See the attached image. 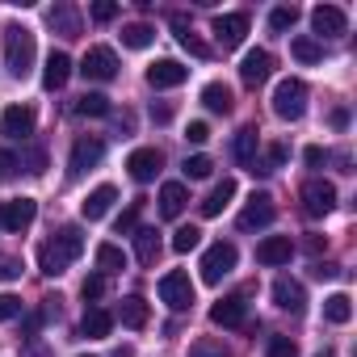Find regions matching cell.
Returning <instances> with one entry per match:
<instances>
[{
  "label": "cell",
  "instance_id": "cell-1",
  "mask_svg": "<svg viewBox=\"0 0 357 357\" xmlns=\"http://www.w3.org/2000/svg\"><path fill=\"white\" fill-rule=\"evenodd\" d=\"M80 252H84V231H80L76 223H68V227H59V231L38 248V269H43L47 278H59Z\"/></svg>",
  "mask_w": 357,
  "mask_h": 357
},
{
  "label": "cell",
  "instance_id": "cell-2",
  "mask_svg": "<svg viewBox=\"0 0 357 357\" xmlns=\"http://www.w3.org/2000/svg\"><path fill=\"white\" fill-rule=\"evenodd\" d=\"M34 59H38L34 34H30L26 26H9V30H5V68H9L17 80H26V76L34 72Z\"/></svg>",
  "mask_w": 357,
  "mask_h": 357
},
{
  "label": "cell",
  "instance_id": "cell-3",
  "mask_svg": "<svg viewBox=\"0 0 357 357\" xmlns=\"http://www.w3.org/2000/svg\"><path fill=\"white\" fill-rule=\"evenodd\" d=\"M273 114L286 118V122H298L307 114V84L298 76H286L278 89H273Z\"/></svg>",
  "mask_w": 357,
  "mask_h": 357
},
{
  "label": "cell",
  "instance_id": "cell-4",
  "mask_svg": "<svg viewBox=\"0 0 357 357\" xmlns=\"http://www.w3.org/2000/svg\"><path fill=\"white\" fill-rule=\"evenodd\" d=\"M236 261H240V252H236V244H231V240L211 244V248H206V257H202V282H206V286H219V282L236 269Z\"/></svg>",
  "mask_w": 357,
  "mask_h": 357
},
{
  "label": "cell",
  "instance_id": "cell-5",
  "mask_svg": "<svg viewBox=\"0 0 357 357\" xmlns=\"http://www.w3.org/2000/svg\"><path fill=\"white\" fill-rule=\"evenodd\" d=\"M101 155H105V139L101 135H80L72 143V155H68V176H72V181L84 176L93 164H101Z\"/></svg>",
  "mask_w": 357,
  "mask_h": 357
},
{
  "label": "cell",
  "instance_id": "cell-6",
  "mask_svg": "<svg viewBox=\"0 0 357 357\" xmlns=\"http://www.w3.org/2000/svg\"><path fill=\"white\" fill-rule=\"evenodd\" d=\"M160 303H168L172 311H190L194 307V282H190V273H181V269L164 273L160 278Z\"/></svg>",
  "mask_w": 357,
  "mask_h": 357
},
{
  "label": "cell",
  "instance_id": "cell-7",
  "mask_svg": "<svg viewBox=\"0 0 357 357\" xmlns=\"http://www.w3.org/2000/svg\"><path fill=\"white\" fill-rule=\"evenodd\" d=\"M298 198H303V211H307L311 219H324V215H332V206H336V185L324 181V176H315V181L303 185Z\"/></svg>",
  "mask_w": 357,
  "mask_h": 357
},
{
  "label": "cell",
  "instance_id": "cell-8",
  "mask_svg": "<svg viewBox=\"0 0 357 357\" xmlns=\"http://www.w3.org/2000/svg\"><path fill=\"white\" fill-rule=\"evenodd\" d=\"M273 219H278V206H273V198H269V194H252V198H248V206L240 211L236 227H240V231H261V227H269Z\"/></svg>",
  "mask_w": 357,
  "mask_h": 357
},
{
  "label": "cell",
  "instance_id": "cell-9",
  "mask_svg": "<svg viewBox=\"0 0 357 357\" xmlns=\"http://www.w3.org/2000/svg\"><path fill=\"white\" fill-rule=\"evenodd\" d=\"M80 76L84 80H114L118 76V55L109 47H89L80 59Z\"/></svg>",
  "mask_w": 357,
  "mask_h": 357
},
{
  "label": "cell",
  "instance_id": "cell-10",
  "mask_svg": "<svg viewBox=\"0 0 357 357\" xmlns=\"http://www.w3.org/2000/svg\"><path fill=\"white\" fill-rule=\"evenodd\" d=\"M38 215L34 198H13V202H0V231H26Z\"/></svg>",
  "mask_w": 357,
  "mask_h": 357
},
{
  "label": "cell",
  "instance_id": "cell-11",
  "mask_svg": "<svg viewBox=\"0 0 357 357\" xmlns=\"http://www.w3.org/2000/svg\"><path fill=\"white\" fill-rule=\"evenodd\" d=\"M126 168H130V176H135L139 185H147V181H155V176H160L164 155H160V147H135L126 155Z\"/></svg>",
  "mask_w": 357,
  "mask_h": 357
},
{
  "label": "cell",
  "instance_id": "cell-12",
  "mask_svg": "<svg viewBox=\"0 0 357 357\" xmlns=\"http://www.w3.org/2000/svg\"><path fill=\"white\" fill-rule=\"evenodd\" d=\"M311 30L324 34V38H340V34L349 30V17H344V9H336V5H315V9H311Z\"/></svg>",
  "mask_w": 357,
  "mask_h": 357
},
{
  "label": "cell",
  "instance_id": "cell-13",
  "mask_svg": "<svg viewBox=\"0 0 357 357\" xmlns=\"http://www.w3.org/2000/svg\"><path fill=\"white\" fill-rule=\"evenodd\" d=\"M244 34H248V13H223V17H215V38H219L223 51H236L244 43Z\"/></svg>",
  "mask_w": 357,
  "mask_h": 357
},
{
  "label": "cell",
  "instance_id": "cell-14",
  "mask_svg": "<svg viewBox=\"0 0 357 357\" xmlns=\"http://www.w3.org/2000/svg\"><path fill=\"white\" fill-rule=\"evenodd\" d=\"M185 80H190V68L176 63V59H155L147 68V84L151 89H176V84H185Z\"/></svg>",
  "mask_w": 357,
  "mask_h": 357
},
{
  "label": "cell",
  "instance_id": "cell-15",
  "mask_svg": "<svg viewBox=\"0 0 357 357\" xmlns=\"http://www.w3.org/2000/svg\"><path fill=\"white\" fill-rule=\"evenodd\" d=\"M273 303H278L282 311H290V315H303V311H307V290H303V282L278 278V282H273Z\"/></svg>",
  "mask_w": 357,
  "mask_h": 357
},
{
  "label": "cell",
  "instance_id": "cell-16",
  "mask_svg": "<svg viewBox=\"0 0 357 357\" xmlns=\"http://www.w3.org/2000/svg\"><path fill=\"white\" fill-rule=\"evenodd\" d=\"M269 72H273V55H269V51H248L244 63H240V80H244L248 89H261V84L269 80Z\"/></svg>",
  "mask_w": 357,
  "mask_h": 357
},
{
  "label": "cell",
  "instance_id": "cell-17",
  "mask_svg": "<svg viewBox=\"0 0 357 357\" xmlns=\"http://www.w3.org/2000/svg\"><path fill=\"white\" fill-rule=\"evenodd\" d=\"M244 319H248V303H244L240 294L219 298V303L211 307V324H219V328H244Z\"/></svg>",
  "mask_w": 357,
  "mask_h": 357
},
{
  "label": "cell",
  "instance_id": "cell-18",
  "mask_svg": "<svg viewBox=\"0 0 357 357\" xmlns=\"http://www.w3.org/2000/svg\"><path fill=\"white\" fill-rule=\"evenodd\" d=\"M34 122H38V118H34L30 105H9L5 118H0V130H5L9 139H30V135H34Z\"/></svg>",
  "mask_w": 357,
  "mask_h": 357
},
{
  "label": "cell",
  "instance_id": "cell-19",
  "mask_svg": "<svg viewBox=\"0 0 357 357\" xmlns=\"http://www.w3.org/2000/svg\"><path fill=\"white\" fill-rule=\"evenodd\" d=\"M114 202H118V190H114V185H97V190L80 202V215H84L89 223H97V219H105V215H109V206H114Z\"/></svg>",
  "mask_w": 357,
  "mask_h": 357
},
{
  "label": "cell",
  "instance_id": "cell-20",
  "mask_svg": "<svg viewBox=\"0 0 357 357\" xmlns=\"http://www.w3.org/2000/svg\"><path fill=\"white\" fill-rule=\"evenodd\" d=\"M290 257H294L290 236H265V240L257 244V261H261V265H286Z\"/></svg>",
  "mask_w": 357,
  "mask_h": 357
},
{
  "label": "cell",
  "instance_id": "cell-21",
  "mask_svg": "<svg viewBox=\"0 0 357 357\" xmlns=\"http://www.w3.org/2000/svg\"><path fill=\"white\" fill-rule=\"evenodd\" d=\"M68 76H72V59H68L63 51H51V55H47V68H43V89L55 93V89L68 84Z\"/></svg>",
  "mask_w": 357,
  "mask_h": 357
},
{
  "label": "cell",
  "instance_id": "cell-22",
  "mask_svg": "<svg viewBox=\"0 0 357 357\" xmlns=\"http://www.w3.org/2000/svg\"><path fill=\"white\" fill-rule=\"evenodd\" d=\"M185 202H190V194H185L181 181H164V185H160V215H164V219H181Z\"/></svg>",
  "mask_w": 357,
  "mask_h": 357
},
{
  "label": "cell",
  "instance_id": "cell-23",
  "mask_svg": "<svg viewBox=\"0 0 357 357\" xmlns=\"http://www.w3.org/2000/svg\"><path fill=\"white\" fill-rule=\"evenodd\" d=\"M168 22H172V30H176V43H181L190 55H198V59H211V47H206L198 34H194V26L185 22V13H172Z\"/></svg>",
  "mask_w": 357,
  "mask_h": 357
},
{
  "label": "cell",
  "instance_id": "cell-24",
  "mask_svg": "<svg viewBox=\"0 0 357 357\" xmlns=\"http://www.w3.org/2000/svg\"><path fill=\"white\" fill-rule=\"evenodd\" d=\"M231 198H236V176H223V181L202 198V215H206V219H219V215H223V206H227Z\"/></svg>",
  "mask_w": 357,
  "mask_h": 357
},
{
  "label": "cell",
  "instance_id": "cell-25",
  "mask_svg": "<svg viewBox=\"0 0 357 357\" xmlns=\"http://www.w3.org/2000/svg\"><path fill=\"white\" fill-rule=\"evenodd\" d=\"M135 261H139V265H155V261H160V231L135 227Z\"/></svg>",
  "mask_w": 357,
  "mask_h": 357
},
{
  "label": "cell",
  "instance_id": "cell-26",
  "mask_svg": "<svg viewBox=\"0 0 357 357\" xmlns=\"http://www.w3.org/2000/svg\"><path fill=\"white\" fill-rule=\"evenodd\" d=\"M109 328H114V315H109L105 307H89V311H84V319H80V336H89V340L109 336Z\"/></svg>",
  "mask_w": 357,
  "mask_h": 357
},
{
  "label": "cell",
  "instance_id": "cell-27",
  "mask_svg": "<svg viewBox=\"0 0 357 357\" xmlns=\"http://www.w3.org/2000/svg\"><path fill=\"white\" fill-rule=\"evenodd\" d=\"M257 151H261V139H257V130H252V126H244V130L236 135V143H231V155H236V164L252 168V164H257Z\"/></svg>",
  "mask_w": 357,
  "mask_h": 357
},
{
  "label": "cell",
  "instance_id": "cell-28",
  "mask_svg": "<svg viewBox=\"0 0 357 357\" xmlns=\"http://www.w3.org/2000/svg\"><path fill=\"white\" fill-rule=\"evenodd\" d=\"M126 269V252L118 248V244H101L97 248V273L101 278H114V273H122Z\"/></svg>",
  "mask_w": 357,
  "mask_h": 357
},
{
  "label": "cell",
  "instance_id": "cell-29",
  "mask_svg": "<svg viewBox=\"0 0 357 357\" xmlns=\"http://www.w3.org/2000/svg\"><path fill=\"white\" fill-rule=\"evenodd\" d=\"M51 26H55L63 38H76V34H80V13H76L72 5H55V9H51Z\"/></svg>",
  "mask_w": 357,
  "mask_h": 357
},
{
  "label": "cell",
  "instance_id": "cell-30",
  "mask_svg": "<svg viewBox=\"0 0 357 357\" xmlns=\"http://www.w3.org/2000/svg\"><path fill=\"white\" fill-rule=\"evenodd\" d=\"M202 105H206L211 114H231V89L219 84V80L206 84V89H202Z\"/></svg>",
  "mask_w": 357,
  "mask_h": 357
},
{
  "label": "cell",
  "instance_id": "cell-31",
  "mask_svg": "<svg viewBox=\"0 0 357 357\" xmlns=\"http://www.w3.org/2000/svg\"><path fill=\"white\" fill-rule=\"evenodd\" d=\"M324 319L328 324H349L353 319V298L349 294H328L324 298Z\"/></svg>",
  "mask_w": 357,
  "mask_h": 357
},
{
  "label": "cell",
  "instance_id": "cell-32",
  "mask_svg": "<svg viewBox=\"0 0 357 357\" xmlns=\"http://www.w3.org/2000/svg\"><path fill=\"white\" fill-rule=\"evenodd\" d=\"M147 315H151V311H147V303H143L139 294L122 298V307H118V319H122L126 328H143V324H147Z\"/></svg>",
  "mask_w": 357,
  "mask_h": 357
},
{
  "label": "cell",
  "instance_id": "cell-33",
  "mask_svg": "<svg viewBox=\"0 0 357 357\" xmlns=\"http://www.w3.org/2000/svg\"><path fill=\"white\" fill-rule=\"evenodd\" d=\"M151 38H155V30H151L147 22H130V26H122V47H130V51L151 47Z\"/></svg>",
  "mask_w": 357,
  "mask_h": 357
},
{
  "label": "cell",
  "instance_id": "cell-34",
  "mask_svg": "<svg viewBox=\"0 0 357 357\" xmlns=\"http://www.w3.org/2000/svg\"><path fill=\"white\" fill-rule=\"evenodd\" d=\"M76 114H80V118H109L114 105H109V97H101V93H84V97L76 101Z\"/></svg>",
  "mask_w": 357,
  "mask_h": 357
},
{
  "label": "cell",
  "instance_id": "cell-35",
  "mask_svg": "<svg viewBox=\"0 0 357 357\" xmlns=\"http://www.w3.org/2000/svg\"><path fill=\"white\" fill-rule=\"evenodd\" d=\"M290 55H294L298 63H319V59H324V43H315V38L298 34V38L290 43Z\"/></svg>",
  "mask_w": 357,
  "mask_h": 357
},
{
  "label": "cell",
  "instance_id": "cell-36",
  "mask_svg": "<svg viewBox=\"0 0 357 357\" xmlns=\"http://www.w3.org/2000/svg\"><path fill=\"white\" fill-rule=\"evenodd\" d=\"M198 244H202V231H198L194 223H190V227H176V236H172V252H181V257H185V252H194Z\"/></svg>",
  "mask_w": 357,
  "mask_h": 357
},
{
  "label": "cell",
  "instance_id": "cell-37",
  "mask_svg": "<svg viewBox=\"0 0 357 357\" xmlns=\"http://www.w3.org/2000/svg\"><path fill=\"white\" fill-rule=\"evenodd\" d=\"M286 155H290V151H286L282 143H269V151H265V160H257V164H252L248 172H278V168L286 164Z\"/></svg>",
  "mask_w": 357,
  "mask_h": 357
},
{
  "label": "cell",
  "instance_id": "cell-38",
  "mask_svg": "<svg viewBox=\"0 0 357 357\" xmlns=\"http://www.w3.org/2000/svg\"><path fill=\"white\" fill-rule=\"evenodd\" d=\"M181 168H185V176H190V181H206V176L215 172V160H211V155H190Z\"/></svg>",
  "mask_w": 357,
  "mask_h": 357
},
{
  "label": "cell",
  "instance_id": "cell-39",
  "mask_svg": "<svg viewBox=\"0 0 357 357\" xmlns=\"http://www.w3.org/2000/svg\"><path fill=\"white\" fill-rule=\"evenodd\" d=\"M294 22H298V9H294V5H282V9L269 13V30H273V34H286Z\"/></svg>",
  "mask_w": 357,
  "mask_h": 357
},
{
  "label": "cell",
  "instance_id": "cell-40",
  "mask_svg": "<svg viewBox=\"0 0 357 357\" xmlns=\"http://www.w3.org/2000/svg\"><path fill=\"white\" fill-rule=\"evenodd\" d=\"M190 357H227V349H223V340H215V336H198V340L190 344Z\"/></svg>",
  "mask_w": 357,
  "mask_h": 357
},
{
  "label": "cell",
  "instance_id": "cell-41",
  "mask_svg": "<svg viewBox=\"0 0 357 357\" xmlns=\"http://www.w3.org/2000/svg\"><path fill=\"white\" fill-rule=\"evenodd\" d=\"M139 211H143V198H139V202H130V206H126V211L118 215V223H114V227H118V236H135V223H139Z\"/></svg>",
  "mask_w": 357,
  "mask_h": 357
},
{
  "label": "cell",
  "instance_id": "cell-42",
  "mask_svg": "<svg viewBox=\"0 0 357 357\" xmlns=\"http://www.w3.org/2000/svg\"><path fill=\"white\" fill-rule=\"evenodd\" d=\"M265 357H298V344H294L290 336H269Z\"/></svg>",
  "mask_w": 357,
  "mask_h": 357
},
{
  "label": "cell",
  "instance_id": "cell-43",
  "mask_svg": "<svg viewBox=\"0 0 357 357\" xmlns=\"http://www.w3.org/2000/svg\"><path fill=\"white\" fill-rule=\"evenodd\" d=\"M101 294H105V278H101V273H89V278L80 282V298H84V303H97Z\"/></svg>",
  "mask_w": 357,
  "mask_h": 357
},
{
  "label": "cell",
  "instance_id": "cell-44",
  "mask_svg": "<svg viewBox=\"0 0 357 357\" xmlns=\"http://www.w3.org/2000/svg\"><path fill=\"white\" fill-rule=\"evenodd\" d=\"M89 17H93L97 26H105V22H114V17H118V5H114V0H97V5L89 9Z\"/></svg>",
  "mask_w": 357,
  "mask_h": 357
},
{
  "label": "cell",
  "instance_id": "cell-45",
  "mask_svg": "<svg viewBox=\"0 0 357 357\" xmlns=\"http://www.w3.org/2000/svg\"><path fill=\"white\" fill-rule=\"evenodd\" d=\"M22 278V261L9 257V252H0V282H17Z\"/></svg>",
  "mask_w": 357,
  "mask_h": 357
},
{
  "label": "cell",
  "instance_id": "cell-46",
  "mask_svg": "<svg viewBox=\"0 0 357 357\" xmlns=\"http://www.w3.org/2000/svg\"><path fill=\"white\" fill-rule=\"evenodd\" d=\"M17 168H22V160H17L9 147H0V181H9V176H17Z\"/></svg>",
  "mask_w": 357,
  "mask_h": 357
},
{
  "label": "cell",
  "instance_id": "cell-47",
  "mask_svg": "<svg viewBox=\"0 0 357 357\" xmlns=\"http://www.w3.org/2000/svg\"><path fill=\"white\" fill-rule=\"evenodd\" d=\"M22 315V298L17 294H0V324L5 319H17Z\"/></svg>",
  "mask_w": 357,
  "mask_h": 357
},
{
  "label": "cell",
  "instance_id": "cell-48",
  "mask_svg": "<svg viewBox=\"0 0 357 357\" xmlns=\"http://www.w3.org/2000/svg\"><path fill=\"white\" fill-rule=\"evenodd\" d=\"M340 273V265H332V261H315L311 265V278H319V282H332Z\"/></svg>",
  "mask_w": 357,
  "mask_h": 357
},
{
  "label": "cell",
  "instance_id": "cell-49",
  "mask_svg": "<svg viewBox=\"0 0 357 357\" xmlns=\"http://www.w3.org/2000/svg\"><path fill=\"white\" fill-rule=\"evenodd\" d=\"M185 139H190V143H206V139H211V126H206V122H190Z\"/></svg>",
  "mask_w": 357,
  "mask_h": 357
},
{
  "label": "cell",
  "instance_id": "cell-50",
  "mask_svg": "<svg viewBox=\"0 0 357 357\" xmlns=\"http://www.w3.org/2000/svg\"><path fill=\"white\" fill-rule=\"evenodd\" d=\"M303 160H307L311 168H319V164L328 160V151H324V147H307V151H303Z\"/></svg>",
  "mask_w": 357,
  "mask_h": 357
},
{
  "label": "cell",
  "instance_id": "cell-51",
  "mask_svg": "<svg viewBox=\"0 0 357 357\" xmlns=\"http://www.w3.org/2000/svg\"><path fill=\"white\" fill-rule=\"evenodd\" d=\"M26 160H30V172H43V168H47V155H43L38 147H34V151H30Z\"/></svg>",
  "mask_w": 357,
  "mask_h": 357
},
{
  "label": "cell",
  "instance_id": "cell-52",
  "mask_svg": "<svg viewBox=\"0 0 357 357\" xmlns=\"http://www.w3.org/2000/svg\"><path fill=\"white\" fill-rule=\"evenodd\" d=\"M151 118H155V122H168V118H172V105H151Z\"/></svg>",
  "mask_w": 357,
  "mask_h": 357
},
{
  "label": "cell",
  "instance_id": "cell-53",
  "mask_svg": "<svg viewBox=\"0 0 357 357\" xmlns=\"http://www.w3.org/2000/svg\"><path fill=\"white\" fill-rule=\"evenodd\" d=\"M109 357H135V349H130V344H118V349H114Z\"/></svg>",
  "mask_w": 357,
  "mask_h": 357
},
{
  "label": "cell",
  "instance_id": "cell-54",
  "mask_svg": "<svg viewBox=\"0 0 357 357\" xmlns=\"http://www.w3.org/2000/svg\"><path fill=\"white\" fill-rule=\"evenodd\" d=\"M319 357H332V353H319Z\"/></svg>",
  "mask_w": 357,
  "mask_h": 357
},
{
  "label": "cell",
  "instance_id": "cell-55",
  "mask_svg": "<svg viewBox=\"0 0 357 357\" xmlns=\"http://www.w3.org/2000/svg\"><path fill=\"white\" fill-rule=\"evenodd\" d=\"M89 357H93V353H89Z\"/></svg>",
  "mask_w": 357,
  "mask_h": 357
}]
</instances>
